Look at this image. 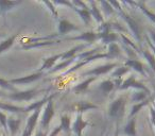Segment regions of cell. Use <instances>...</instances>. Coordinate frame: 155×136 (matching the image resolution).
Listing matches in <instances>:
<instances>
[{"instance_id": "e575fe53", "label": "cell", "mask_w": 155, "mask_h": 136, "mask_svg": "<svg viewBox=\"0 0 155 136\" xmlns=\"http://www.w3.org/2000/svg\"><path fill=\"white\" fill-rule=\"evenodd\" d=\"M98 3L101 5V9L103 10V13L105 15V17L110 18L115 13V10L113 9V7L110 5V3L108 1H99Z\"/></svg>"}, {"instance_id": "83f0119b", "label": "cell", "mask_w": 155, "mask_h": 136, "mask_svg": "<svg viewBox=\"0 0 155 136\" xmlns=\"http://www.w3.org/2000/svg\"><path fill=\"white\" fill-rule=\"evenodd\" d=\"M130 71H131V69L127 68V67H125L124 65H123V66H118L114 71L110 72V79H112V80H121L122 77Z\"/></svg>"}, {"instance_id": "4dcf8cb0", "label": "cell", "mask_w": 155, "mask_h": 136, "mask_svg": "<svg viewBox=\"0 0 155 136\" xmlns=\"http://www.w3.org/2000/svg\"><path fill=\"white\" fill-rule=\"evenodd\" d=\"M72 10L80 15L81 19L83 20V22H84L86 26H88V25L91 24V12H89V9H78V8H74L72 5Z\"/></svg>"}, {"instance_id": "3957f363", "label": "cell", "mask_w": 155, "mask_h": 136, "mask_svg": "<svg viewBox=\"0 0 155 136\" xmlns=\"http://www.w3.org/2000/svg\"><path fill=\"white\" fill-rule=\"evenodd\" d=\"M127 95H121L110 102L108 106V116L114 119H120L125 113Z\"/></svg>"}, {"instance_id": "2e32d148", "label": "cell", "mask_w": 155, "mask_h": 136, "mask_svg": "<svg viewBox=\"0 0 155 136\" xmlns=\"http://www.w3.org/2000/svg\"><path fill=\"white\" fill-rule=\"evenodd\" d=\"M124 66L130 68V69H133V70H135V71H137L138 74L141 75L142 77H148L146 68H144L143 64H142L140 61L133 60V58H127L124 62Z\"/></svg>"}, {"instance_id": "8d00e7d4", "label": "cell", "mask_w": 155, "mask_h": 136, "mask_svg": "<svg viewBox=\"0 0 155 136\" xmlns=\"http://www.w3.org/2000/svg\"><path fill=\"white\" fill-rule=\"evenodd\" d=\"M0 87H2V88H5V89H8V91H13V93L17 91L15 87L10 83L9 80H5V79H2V78H0Z\"/></svg>"}, {"instance_id": "ee69618b", "label": "cell", "mask_w": 155, "mask_h": 136, "mask_svg": "<svg viewBox=\"0 0 155 136\" xmlns=\"http://www.w3.org/2000/svg\"><path fill=\"white\" fill-rule=\"evenodd\" d=\"M150 32V41H151V43L154 45V47H155V31L154 30H150L149 31Z\"/></svg>"}, {"instance_id": "484cf974", "label": "cell", "mask_w": 155, "mask_h": 136, "mask_svg": "<svg viewBox=\"0 0 155 136\" xmlns=\"http://www.w3.org/2000/svg\"><path fill=\"white\" fill-rule=\"evenodd\" d=\"M136 117L129 119L125 127L123 128V133L127 136H137V131H136Z\"/></svg>"}, {"instance_id": "ffe728a7", "label": "cell", "mask_w": 155, "mask_h": 136, "mask_svg": "<svg viewBox=\"0 0 155 136\" xmlns=\"http://www.w3.org/2000/svg\"><path fill=\"white\" fill-rule=\"evenodd\" d=\"M21 3V0H0V12L1 14H5V12L14 9Z\"/></svg>"}, {"instance_id": "7a4b0ae2", "label": "cell", "mask_w": 155, "mask_h": 136, "mask_svg": "<svg viewBox=\"0 0 155 136\" xmlns=\"http://www.w3.org/2000/svg\"><path fill=\"white\" fill-rule=\"evenodd\" d=\"M50 91V88H44V89H37V88H32V89H28V91H15L13 94H5L0 93V96L5 97L10 100H13V101H31L34 98H36L38 95L43 93H48Z\"/></svg>"}, {"instance_id": "5bb4252c", "label": "cell", "mask_w": 155, "mask_h": 136, "mask_svg": "<svg viewBox=\"0 0 155 136\" xmlns=\"http://www.w3.org/2000/svg\"><path fill=\"white\" fill-rule=\"evenodd\" d=\"M154 101H155V96L152 94V95H151L150 97H148L146 100H143V101L139 102V103H135V104H133V106H132L131 111H130L129 119L133 118V117H136V116H137L138 113H139L140 111H141L142 108H144V106L151 105V104H152Z\"/></svg>"}, {"instance_id": "ab89813d", "label": "cell", "mask_w": 155, "mask_h": 136, "mask_svg": "<svg viewBox=\"0 0 155 136\" xmlns=\"http://www.w3.org/2000/svg\"><path fill=\"white\" fill-rule=\"evenodd\" d=\"M150 120H151V124H152L153 130H154V134H155V111L152 105H150Z\"/></svg>"}, {"instance_id": "30bf717a", "label": "cell", "mask_w": 155, "mask_h": 136, "mask_svg": "<svg viewBox=\"0 0 155 136\" xmlns=\"http://www.w3.org/2000/svg\"><path fill=\"white\" fill-rule=\"evenodd\" d=\"M99 108V106L97 104L93 103L91 101H85V100H81V101H77L70 105V111L71 112H74L77 114H81L83 115L85 112L87 111H91V110H97Z\"/></svg>"}, {"instance_id": "d6a6232c", "label": "cell", "mask_w": 155, "mask_h": 136, "mask_svg": "<svg viewBox=\"0 0 155 136\" xmlns=\"http://www.w3.org/2000/svg\"><path fill=\"white\" fill-rule=\"evenodd\" d=\"M106 53L110 56V60L112 58H117L121 56V48L119 47V45L117 43L110 44L107 47V52Z\"/></svg>"}, {"instance_id": "7402d4cb", "label": "cell", "mask_w": 155, "mask_h": 136, "mask_svg": "<svg viewBox=\"0 0 155 136\" xmlns=\"http://www.w3.org/2000/svg\"><path fill=\"white\" fill-rule=\"evenodd\" d=\"M131 5H136V7H138L140 10H141V12L144 14V15L147 16V17L149 18V19L151 20V22H153V24L155 25V13L154 12H152L150 9H148L146 5V2L144 1H135V2H133V1H131Z\"/></svg>"}, {"instance_id": "ac0fdd59", "label": "cell", "mask_w": 155, "mask_h": 136, "mask_svg": "<svg viewBox=\"0 0 155 136\" xmlns=\"http://www.w3.org/2000/svg\"><path fill=\"white\" fill-rule=\"evenodd\" d=\"M98 78L96 77H88L87 79H85L84 81H82L81 83H78L77 85L72 87V91L75 94H83V93H86L89 88V85L91 84L93 82H95Z\"/></svg>"}, {"instance_id": "44dd1931", "label": "cell", "mask_w": 155, "mask_h": 136, "mask_svg": "<svg viewBox=\"0 0 155 136\" xmlns=\"http://www.w3.org/2000/svg\"><path fill=\"white\" fill-rule=\"evenodd\" d=\"M0 110L15 113V114H27L26 106H18V105H14V104L1 102V101H0Z\"/></svg>"}, {"instance_id": "74e56055", "label": "cell", "mask_w": 155, "mask_h": 136, "mask_svg": "<svg viewBox=\"0 0 155 136\" xmlns=\"http://www.w3.org/2000/svg\"><path fill=\"white\" fill-rule=\"evenodd\" d=\"M0 124L5 132H8V116L0 110Z\"/></svg>"}, {"instance_id": "603a6c76", "label": "cell", "mask_w": 155, "mask_h": 136, "mask_svg": "<svg viewBox=\"0 0 155 136\" xmlns=\"http://www.w3.org/2000/svg\"><path fill=\"white\" fill-rule=\"evenodd\" d=\"M20 124H21V119L8 117V130H9L11 136H15L17 134V132L19 131Z\"/></svg>"}, {"instance_id": "ba28073f", "label": "cell", "mask_w": 155, "mask_h": 136, "mask_svg": "<svg viewBox=\"0 0 155 136\" xmlns=\"http://www.w3.org/2000/svg\"><path fill=\"white\" fill-rule=\"evenodd\" d=\"M101 35L98 32H93V31H87V32H82L81 34L77 35V36H71V37H66L63 38L61 41H85V44H94L95 41H100Z\"/></svg>"}, {"instance_id": "4fadbf2b", "label": "cell", "mask_w": 155, "mask_h": 136, "mask_svg": "<svg viewBox=\"0 0 155 136\" xmlns=\"http://www.w3.org/2000/svg\"><path fill=\"white\" fill-rule=\"evenodd\" d=\"M87 127H93V123H91L89 121H86L83 119V115L81 114H77V117H75L74 122L72 123V127H71V130L74 133L75 136H83L82 133L84 131L85 128Z\"/></svg>"}, {"instance_id": "b9f144b4", "label": "cell", "mask_w": 155, "mask_h": 136, "mask_svg": "<svg viewBox=\"0 0 155 136\" xmlns=\"http://www.w3.org/2000/svg\"><path fill=\"white\" fill-rule=\"evenodd\" d=\"M60 132H62V128H61V127H60V124H58V127H55L53 130H52L51 133H50L48 136H58Z\"/></svg>"}, {"instance_id": "7dc6e473", "label": "cell", "mask_w": 155, "mask_h": 136, "mask_svg": "<svg viewBox=\"0 0 155 136\" xmlns=\"http://www.w3.org/2000/svg\"><path fill=\"white\" fill-rule=\"evenodd\" d=\"M152 87H153V89H154V94H153V95L155 96V84H152Z\"/></svg>"}, {"instance_id": "d6986e66", "label": "cell", "mask_w": 155, "mask_h": 136, "mask_svg": "<svg viewBox=\"0 0 155 136\" xmlns=\"http://www.w3.org/2000/svg\"><path fill=\"white\" fill-rule=\"evenodd\" d=\"M89 46V44H80V45L75 46V47L71 48L69 49L68 51H65L63 52V55H62V61H66V60H69V58H74L77 54H79L80 52H82L85 48H87Z\"/></svg>"}, {"instance_id": "f35d334b", "label": "cell", "mask_w": 155, "mask_h": 136, "mask_svg": "<svg viewBox=\"0 0 155 136\" xmlns=\"http://www.w3.org/2000/svg\"><path fill=\"white\" fill-rule=\"evenodd\" d=\"M71 3L73 7L78 8V9H88V5L84 1H81V0H72Z\"/></svg>"}, {"instance_id": "7bdbcfd3", "label": "cell", "mask_w": 155, "mask_h": 136, "mask_svg": "<svg viewBox=\"0 0 155 136\" xmlns=\"http://www.w3.org/2000/svg\"><path fill=\"white\" fill-rule=\"evenodd\" d=\"M144 38H146V41H147V43H148V45H149V47H150V50L151 51H153L152 53L154 54V56H155V47H154V45H153L152 43H151V41H150V38H149L148 36H144Z\"/></svg>"}, {"instance_id": "f546056e", "label": "cell", "mask_w": 155, "mask_h": 136, "mask_svg": "<svg viewBox=\"0 0 155 136\" xmlns=\"http://www.w3.org/2000/svg\"><path fill=\"white\" fill-rule=\"evenodd\" d=\"M60 127L62 128V131L65 133H69L71 131V119L68 114H62L60 117Z\"/></svg>"}, {"instance_id": "277c9868", "label": "cell", "mask_w": 155, "mask_h": 136, "mask_svg": "<svg viewBox=\"0 0 155 136\" xmlns=\"http://www.w3.org/2000/svg\"><path fill=\"white\" fill-rule=\"evenodd\" d=\"M54 115H55V111H54V103H53V98H52L44 106L43 114H41V117L39 119V128H41L39 130H41V131H48V128H49L50 122H51Z\"/></svg>"}, {"instance_id": "d590c367", "label": "cell", "mask_w": 155, "mask_h": 136, "mask_svg": "<svg viewBox=\"0 0 155 136\" xmlns=\"http://www.w3.org/2000/svg\"><path fill=\"white\" fill-rule=\"evenodd\" d=\"M41 3H43V5H45L46 7L48 8V10L51 12V14L53 15V17L55 18L56 20L60 19V16H58V10H56L55 5H53V2H51V1H41Z\"/></svg>"}, {"instance_id": "52a82bcc", "label": "cell", "mask_w": 155, "mask_h": 136, "mask_svg": "<svg viewBox=\"0 0 155 136\" xmlns=\"http://www.w3.org/2000/svg\"><path fill=\"white\" fill-rule=\"evenodd\" d=\"M119 66L118 63H107V64L100 65V66L94 67L93 69L87 70V71L81 74V77H96V78H99L100 76H103L108 72L112 71L114 68H117Z\"/></svg>"}, {"instance_id": "6da1fadb", "label": "cell", "mask_w": 155, "mask_h": 136, "mask_svg": "<svg viewBox=\"0 0 155 136\" xmlns=\"http://www.w3.org/2000/svg\"><path fill=\"white\" fill-rule=\"evenodd\" d=\"M110 3V5L113 7V9L115 11H117V13L119 14L121 18L127 22V25L129 26L130 30L131 32L133 33V36L138 43H141V34H142V31H141V28H140L139 24L130 15L129 13L123 11V9L121 8V5L117 1H108Z\"/></svg>"}, {"instance_id": "c3c4849f", "label": "cell", "mask_w": 155, "mask_h": 136, "mask_svg": "<svg viewBox=\"0 0 155 136\" xmlns=\"http://www.w3.org/2000/svg\"><path fill=\"white\" fill-rule=\"evenodd\" d=\"M0 136H7V135H1V134H0Z\"/></svg>"}, {"instance_id": "9c48e42d", "label": "cell", "mask_w": 155, "mask_h": 136, "mask_svg": "<svg viewBox=\"0 0 155 136\" xmlns=\"http://www.w3.org/2000/svg\"><path fill=\"white\" fill-rule=\"evenodd\" d=\"M41 110H43V108L34 111V112L30 115V117H29L28 120H27L26 128H25L21 136H32L33 131L35 130V127H36L37 122H38V120H39V116H41Z\"/></svg>"}, {"instance_id": "1f68e13d", "label": "cell", "mask_w": 155, "mask_h": 136, "mask_svg": "<svg viewBox=\"0 0 155 136\" xmlns=\"http://www.w3.org/2000/svg\"><path fill=\"white\" fill-rule=\"evenodd\" d=\"M18 34H19V33H16V34L8 37L7 39H5L3 41L0 43V54H2L3 52L7 51L8 49H10V48L13 46V44L15 43L16 38L18 37Z\"/></svg>"}, {"instance_id": "836d02e7", "label": "cell", "mask_w": 155, "mask_h": 136, "mask_svg": "<svg viewBox=\"0 0 155 136\" xmlns=\"http://www.w3.org/2000/svg\"><path fill=\"white\" fill-rule=\"evenodd\" d=\"M151 95H152V94H148V93H146V91H135L131 96V101L133 102L134 104L139 103V102L146 100L148 97H150Z\"/></svg>"}, {"instance_id": "681fc988", "label": "cell", "mask_w": 155, "mask_h": 136, "mask_svg": "<svg viewBox=\"0 0 155 136\" xmlns=\"http://www.w3.org/2000/svg\"><path fill=\"white\" fill-rule=\"evenodd\" d=\"M1 36H2V34H0V37H1Z\"/></svg>"}, {"instance_id": "8fae6325", "label": "cell", "mask_w": 155, "mask_h": 136, "mask_svg": "<svg viewBox=\"0 0 155 136\" xmlns=\"http://www.w3.org/2000/svg\"><path fill=\"white\" fill-rule=\"evenodd\" d=\"M72 31H81V29L79 26L69 22L68 19H65V18H60L58 19V36H64L67 33L72 32Z\"/></svg>"}, {"instance_id": "60d3db41", "label": "cell", "mask_w": 155, "mask_h": 136, "mask_svg": "<svg viewBox=\"0 0 155 136\" xmlns=\"http://www.w3.org/2000/svg\"><path fill=\"white\" fill-rule=\"evenodd\" d=\"M53 5H65V7H68L70 8V9H72V3H71V1H67V0H63V1H53Z\"/></svg>"}, {"instance_id": "4316f807", "label": "cell", "mask_w": 155, "mask_h": 136, "mask_svg": "<svg viewBox=\"0 0 155 136\" xmlns=\"http://www.w3.org/2000/svg\"><path fill=\"white\" fill-rule=\"evenodd\" d=\"M60 41H38V43H32V44H26V45L22 46V49L28 50V49H32V48H41V47H46V46H51V45H55V44L61 43Z\"/></svg>"}, {"instance_id": "5b68a950", "label": "cell", "mask_w": 155, "mask_h": 136, "mask_svg": "<svg viewBox=\"0 0 155 136\" xmlns=\"http://www.w3.org/2000/svg\"><path fill=\"white\" fill-rule=\"evenodd\" d=\"M100 58H108L110 60V56H108V54L107 53H97V54H95V55H93V56H89V58H85V60H83V61H80V62H78L75 65H73L71 68H69V69H67L65 72H62V74L60 75V76L58 77V78H55V79H53V80H60V79H62V78H64V77H66V76H68V75H70V74H72V72H74V71H77L78 69H80V68H82L83 66H85V65H87V64H89V63H91V62H94V61H96V60H100Z\"/></svg>"}, {"instance_id": "9a60e30c", "label": "cell", "mask_w": 155, "mask_h": 136, "mask_svg": "<svg viewBox=\"0 0 155 136\" xmlns=\"http://www.w3.org/2000/svg\"><path fill=\"white\" fill-rule=\"evenodd\" d=\"M87 5H88V9H89V12H91V18H94L98 25L103 24L104 16H103V14H102L101 10H100V8L97 5V2L91 0V1H88Z\"/></svg>"}, {"instance_id": "7c38bea8", "label": "cell", "mask_w": 155, "mask_h": 136, "mask_svg": "<svg viewBox=\"0 0 155 136\" xmlns=\"http://www.w3.org/2000/svg\"><path fill=\"white\" fill-rule=\"evenodd\" d=\"M46 76V72H41V71H36L32 75H29V76H25V77H19V78H15V79H11L10 83L12 85H19V84H29V83L35 82V81L39 80L43 77Z\"/></svg>"}, {"instance_id": "e0dca14e", "label": "cell", "mask_w": 155, "mask_h": 136, "mask_svg": "<svg viewBox=\"0 0 155 136\" xmlns=\"http://www.w3.org/2000/svg\"><path fill=\"white\" fill-rule=\"evenodd\" d=\"M62 55H63V52L62 53L55 54V55L49 56V58H45L43 60V65H41V67L38 69V71L47 72L49 70H51L54 67V65H55V63L62 58Z\"/></svg>"}, {"instance_id": "cb8c5ba5", "label": "cell", "mask_w": 155, "mask_h": 136, "mask_svg": "<svg viewBox=\"0 0 155 136\" xmlns=\"http://www.w3.org/2000/svg\"><path fill=\"white\" fill-rule=\"evenodd\" d=\"M98 89L103 94H105V95H108L112 91H116V86H115V83L112 79H107V80H103L100 83Z\"/></svg>"}, {"instance_id": "f907efd6", "label": "cell", "mask_w": 155, "mask_h": 136, "mask_svg": "<svg viewBox=\"0 0 155 136\" xmlns=\"http://www.w3.org/2000/svg\"><path fill=\"white\" fill-rule=\"evenodd\" d=\"M154 74H155V70H154Z\"/></svg>"}, {"instance_id": "8992f818", "label": "cell", "mask_w": 155, "mask_h": 136, "mask_svg": "<svg viewBox=\"0 0 155 136\" xmlns=\"http://www.w3.org/2000/svg\"><path fill=\"white\" fill-rule=\"evenodd\" d=\"M129 88H134L136 91H146L148 94H152V91L148 88L147 85H144L142 82L138 81L136 79L135 75H131L129 76L124 81H122V84L120 85L119 87V91H127Z\"/></svg>"}, {"instance_id": "816d5d0a", "label": "cell", "mask_w": 155, "mask_h": 136, "mask_svg": "<svg viewBox=\"0 0 155 136\" xmlns=\"http://www.w3.org/2000/svg\"><path fill=\"white\" fill-rule=\"evenodd\" d=\"M0 14H1V12H0Z\"/></svg>"}, {"instance_id": "bcb514c9", "label": "cell", "mask_w": 155, "mask_h": 136, "mask_svg": "<svg viewBox=\"0 0 155 136\" xmlns=\"http://www.w3.org/2000/svg\"><path fill=\"white\" fill-rule=\"evenodd\" d=\"M118 135H119V128H117V130H116V132H115L114 136H118Z\"/></svg>"}, {"instance_id": "d4e9b609", "label": "cell", "mask_w": 155, "mask_h": 136, "mask_svg": "<svg viewBox=\"0 0 155 136\" xmlns=\"http://www.w3.org/2000/svg\"><path fill=\"white\" fill-rule=\"evenodd\" d=\"M75 63V60L74 58H69V60H66V61H62V63H60V64H58L55 67H53L51 70H49V71L46 72V76H49V75H53V74H56V72L61 71V70L63 69H66V68H68L70 65L74 64Z\"/></svg>"}, {"instance_id": "f6af8a7d", "label": "cell", "mask_w": 155, "mask_h": 136, "mask_svg": "<svg viewBox=\"0 0 155 136\" xmlns=\"http://www.w3.org/2000/svg\"><path fill=\"white\" fill-rule=\"evenodd\" d=\"M35 136H48V132L38 130V131L36 132V134H35Z\"/></svg>"}, {"instance_id": "f1b7e54d", "label": "cell", "mask_w": 155, "mask_h": 136, "mask_svg": "<svg viewBox=\"0 0 155 136\" xmlns=\"http://www.w3.org/2000/svg\"><path fill=\"white\" fill-rule=\"evenodd\" d=\"M101 35V38L100 41L104 45H110L113 43H117L119 39V34L117 32H110L106 33V34H100Z\"/></svg>"}]
</instances>
